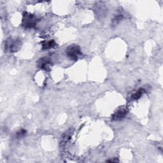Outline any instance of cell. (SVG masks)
I'll list each match as a JSON object with an SVG mask.
<instances>
[{
    "mask_svg": "<svg viewBox=\"0 0 163 163\" xmlns=\"http://www.w3.org/2000/svg\"><path fill=\"white\" fill-rule=\"evenodd\" d=\"M66 52L68 57L73 61H77L82 56V52L80 47L75 44L71 45L68 47Z\"/></svg>",
    "mask_w": 163,
    "mask_h": 163,
    "instance_id": "6da1fadb",
    "label": "cell"
},
{
    "mask_svg": "<svg viewBox=\"0 0 163 163\" xmlns=\"http://www.w3.org/2000/svg\"><path fill=\"white\" fill-rule=\"evenodd\" d=\"M37 19L33 16L28 13H25L23 16L22 25L27 28H31L36 24Z\"/></svg>",
    "mask_w": 163,
    "mask_h": 163,
    "instance_id": "7a4b0ae2",
    "label": "cell"
},
{
    "mask_svg": "<svg viewBox=\"0 0 163 163\" xmlns=\"http://www.w3.org/2000/svg\"><path fill=\"white\" fill-rule=\"evenodd\" d=\"M21 41L20 40H12L7 41L6 44V48L10 52H16L21 48Z\"/></svg>",
    "mask_w": 163,
    "mask_h": 163,
    "instance_id": "3957f363",
    "label": "cell"
},
{
    "mask_svg": "<svg viewBox=\"0 0 163 163\" xmlns=\"http://www.w3.org/2000/svg\"><path fill=\"white\" fill-rule=\"evenodd\" d=\"M51 61L48 58H40L37 62V66L40 68L49 71L50 70Z\"/></svg>",
    "mask_w": 163,
    "mask_h": 163,
    "instance_id": "277c9868",
    "label": "cell"
},
{
    "mask_svg": "<svg viewBox=\"0 0 163 163\" xmlns=\"http://www.w3.org/2000/svg\"><path fill=\"white\" fill-rule=\"evenodd\" d=\"M128 112L125 109H121L115 112L112 116L113 120H120L122 119H124L126 115Z\"/></svg>",
    "mask_w": 163,
    "mask_h": 163,
    "instance_id": "5b68a950",
    "label": "cell"
},
{
    "mask_svg": "<svg viewBox=\"0 0 163 163\" xmlns=\"http://www.w3.org/2000/svg\"><path fill=\"white\" fill-rule=\"evenodd\" d=\"M42 49L43 50H47L52 49L56 46V44L55 42V41L52 40H49V41H44L42 42Z\"/></svg>",
    "mask_w": 163,
    "mask_h": 163,
    "instance_id": "8992f818",
    "label": "cell"
},
{
    "mask_svg": "<svg viewBox=\"0 0 163 163\" xmlns=\"http://www.w3.org/2000/svg\"><path fill=\"white\" fill-rule=\"evenodd\" d=\"M144 89H140L132 95V98L134 100H138L142 96V94L144 93Z\"/></svg>",
    "mask_w": 163,
    "mask_h": 163,
    "instance_id": "52a82bcc",
    "label": "cell"
},
{
    "mask_svg": "<svg viewBox=\"0 0 163 163\" xmlns=\"http://www.w3.org/2000/svg\"><path fill=\"white\" fill-rule=\"evenodd\" d=\"M122 19H123V16L122 15H119V16H117L112 21V24L114 25H116Z\"/></svg>",
    "mask_w": 163,
    "mask_h": 163,
    "instance_id": "ba28073f",
    "label": "cell"
},
{
    "mask_svg": "<svg viewBox=\"0 0 163 163\" xmlns=\"http://www.w3.org/2000/svg\"><path fill=\"white\" fill-rule=\"evenodd\" d=\"M26 134V131L25 129H21L17 133V137L18 138H22V137H24Z\"/></svg>",
    "mask_w": 163,
    "mask_h": 163,
    "instance_id": "9c48e42d",
    "label": "cell"
}]
</instances>
